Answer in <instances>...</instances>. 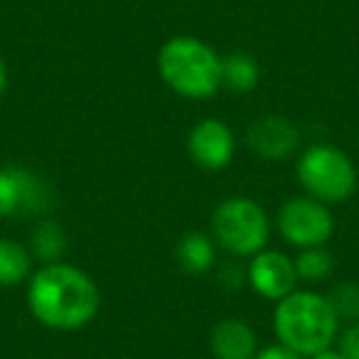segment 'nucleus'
I'll return each instance as SVG.
<instances>
[{
    "label": "nucleus",
    "mask_w": 359,
    "mask_h": 359,
    "mask_svg": "<svg viewBox=\"0 0 359 359\" xmlns=\"http://www.w3.org/2000/svg\"><path fill=\"white\" fill-rule=\"evenodd\" d=\"M295 273L298 280L303 283H323L332 276L334 259L325 246H310V249H300V254L293 259Z\"/></svg>",
    "instance_id": "dca6fc26"
},
{
    "label": "nucleus",
    "mask_w": 359,
    "mask_h": 359,
    "mask_svg": "<svg viewBox=\"0 0 359 359\" xmlns=\"http://www.w3.org/2000/svg\"><path fill=\"white\" fill-rule=\"evenodd\" d=\"M32 254L15 239L0 236V288H13L30 278Z\"/></svg>",
    "instance_id": "4468645a"
},
{
    "label": "nucleus",
    "mask_w": 359,
    "mask_h": 359,
    "mask_svg": "<svg viewBox=\"0 0 359 359\" xmlns=\"http://www.w3.org/2000/svg\"><path fill=\"white\" fill-rule=\"evenodd\" d=\"M339 323H359V283H337L327 293Z\"/></svg>",
    "instance_id": "f3484780"
},
{
    "label": "nucleus",
    "mask_w": 359,
    "mask_h": 359,
    "mask_svg": "<svg viewBox=\"0 0 359 359\" xmlns=\"http://www.w3.org/2000/svg\"><path fill=\"white\" fill-rule=\"evenodd\" d=\"M308 359H344V357L337 352V347H327V349H323V352L313 354V357H308Z\"/></svg>",
    "instance_id": "4be33fe9"
},
{
    "label": "nucleus",
    "mask_w": 359,
    "mask_h": 359,
    "mask_svg": "<svg viewBox=\"0 0 359 359\" xmlns=\"http://www.w3.org/2000/svg\"><path fill=\"white\" fill-rule=\"evenodd\" d=\"M175 256L182 271L190 276L210 273L217 264V241L205 231H187L180 236L175 246Z\"/></svg>",
    "instance_id": "f8f14e48"
},
{
    "label": "nucleus",
    "mask_w": 359,
    "mask_h": 359,
    "mask_svg": "<svg viewBox=\"0 0 359 359\" xmlns=\"http://www.w3.org/2000/svg\"><path fill=\"white\" fill-rule=\"evenodd\" d=\"M246 283L261 298L278 303L298 288V273H295L293 259H288L280 251H259L256 256H251L249 266H246Z\"/></svg>",
    "instance_id": "1a4fd4ad"
},
{
    "label": "nucleus",
    "mask_w": 359,
    "mask_h": 359,
    "mask_svg": "<svg viewBox=\"0 0 359 359\" xmlns=\"http://www.w3.org/2000/svg\"><path fill=\"white\" fill-rule=\"evenodd\" d=\"M278 231L295 249L325 246L334 234V217L327 205L308 195L290 197L278 210Z\"/></svg>",
    "instance_id": "423d86ee"
},
{
    "label": "nucleus",
    "mask_w": 359,
    "mask_h": 359,
    "mask_svg": "<svg viewBox=\"0 0 359 359\" xmlns=\"http://www.w3.org/2000/svg\"><path fill=\"white\" fill-rule=\"evenodd\" d=\"M67 251V234L55 219H40L30 234V254L42 264L62 261Z\"/></svg>",
    "instance_id": "2eb2a0df"
},
{
    "label": "nucleus",
    "mask_w": 359,
    "mask_h": 359,
    "mask_svg": "<svg viewBox=\"0 0 359 359\" xmlns=\"http://www.w3.org/2000/svg\"><path fill=\"white\" fill-rule=\"evenodd\" d=\"M219 280H222V283L229 285V288H239V285L246 280V271H241L239 266H234V264H231V266H224V269H222Z\"/></svg>",
    "instance_id": "aec40b11"
},
{
    "label": "nucleus",
    "mask_w": 359,
    "mask_h": 359,
    "mask_svg": "<svg viewBox=\"0 0 359 359\" xmlns=\"http://www.w3.org/2000/svg\"><path fill=\"white\" fill-rule=\"evenodd\" d=\"M8 81H11V76H8V65H6V60L0 57V96L6 94Z\"/></svg>",
    "instance_id": "412c9836"
},
{
    "label": "nucleus",
    "mask_w": 359,
    "mask_h": 359,
    "mask_svg": "<svg viewBox=\"0 0 359 359\" xmlns=\"http://www.w3.org/2000/svg\"><path fill=\"white\" fill-rule=\"evenodd\" d=\"M261 67L251 52H229L222 57V89L234 94H249L259 86Z\"/></svg>",
    "instance_id": "ddd939ff"
},
{
    "label": "nucleus",
    "mask_w": 359,
    "mask_h": 359,
    "mask_svg": "<svg viewBox=\"0 0 359 359\" xmlns=\"http://www.w3.org/2000/svg\"><path fill=\"white\" fill-rule=\"evenodd\" d=\"M334 342H337V352L344 359H359V323H352L344 330H339Z\"/></svg>",
    "instance_id": "a211bd4d"
},
{
    "label": "nucleus",
    "mask_w": 359,
    "mask_h": 359,
    "mask_svg": "<svg viewBox=\"0 0 359 359\" xmlns=\"http://www.w3.org/2000/svg\"><path fill=\"white\" fill-rule=\"evenodd\" d=\"M300 187L305 195L323 205H344L352 200L359 185V172L354 160L337 145L318 143L300 153L295 165Z\"/></svg>",
    "instance_id": "20e7f679"
},
{
    "label": "nucleus",
    "mask_w": 359,
    "mask_h": 359,
    "mask_svg": "<svg viewBox=\"0 0 359 359\" xmlns=\"http://www.w3.org/2000/svg\"><path fill=\"white\" fill-rule=\"evenodd\" d=\"M27 283V308L40 325L60 332H74L96 320L101 290L79 266L55 261L42 264Z\"/></svg>",
    "instance_id": "f257e3e1"
},
{
    "label": "nucleus",
    "mask_w": 359,
    "mask_h": 359,
    "mask_svg": "<svg viewBox=\"0 0 359 359\" xmlns=\"http://www.w3.org/2000/svg\"><path fill=\"white\" fill-rule=\"evenodd\" d=\"M212 236L217 246L236 259H251L266 249L271 239V219L251 197H226L212 212Z\"/></svg>",
    "instance_id": "39448f33"
},
{
    "label": "nucleus",
    "mask_w": 359,
    "mask_h": 359,
    "mask_svg": "<svg viewBox=\"0 0 359 359\" xmlns=\"http://www.w3.org/2000/svg\"><path fill=\"white\" fill-rule=\"evenodd\" d=\"M210 349L215 359H254L259 352V337L241 318H224L212 327Z\"/></svg>",
    "instance_id": "9b49d317"
},
{
    "label": "nucleus",
    "mask_w": 359,
    "mask_h": 359,
    "mask_svg": "<svg viewBox=\"0 0 359 359\" xmlns=\"http://www.w3.org/2000/svg\"><path fill=\"white\" fill-rule=\"evenodd\" d=\"M339 320L330 305L327 295L315 290L295 288L290 295L276 303L273 332L278 342L295 349L305 359L332 347L339 334Z\"/></svg>",
    "instance_id": "7ed1b4c3"
},
{
    "label": "nucleus",
    "mask_w": 359,
    "mask_h": 359,
    "mask_svg": "<svg viewBox=\"0 0 359 359\" xmlns=\"http://www.w3.org/2000/svg\"><path fill=\"white\" fill-rule=\"evenodd\" d=\"M158 74L182 99H212L222 89V57L195 35H175L158 52Z\"/></svg>",
    "instance_id": "f03ea898"
},
{
    "label": "nucleus",
    "mask_w": 359,
    "mask_h": 359,
    "mask_svg": "<svg viewBox=\"0 0 359 359\" xmlns=\"http://www.w3.org/2000/svg\"><path fill=\"white\" fill-rule=\"evenodd\" d=\"M187 153L202 170H224L236 155L234 130L219 118H202L187 133Z\"/></svg>",
    "instance_id": "6e6552de"
},
{
    "label": "nucleus",
    "mask_w": 359,
    "mask_h": 359,
    "mask_svg": "<svg viewBox=\"0 0 359 359\" xmlns=\"http://www.w3.org/2000/svg\"><path fill=\"white\" fill-rule=\"evenodd\" d=\"M52 207V190L42 175L20 165L0 170V219L18 215H42Z\"/></svg>",
    "instance_id": "0eeeda50"
},
{
    "label": "nucleus",
    "mask_w": 359,
    "mask_h": 359,
    "mask_svg": "<svg viewBox=\"0 0 359 359\" xmlns=\"http://www.w3.org/2000/svg\"><path fill=\"white\" fill-rule=\"evenodd\" d=\"M246 145L269 163H280L300 148V130L288 116L266 114L246 128Z\"/></svg>",
    "instance_id": "9d476101"
},
{
    "label": "nucleus",
    "mask_w": 359,
    "mask_h": 359,
    "mask_svg": "<svg viewBox=\"0 0 359 359\" xmlns=\"http://www.w3.org/2000/svg\"><path fill=\"white\" fill-rule=\"evenodd\" d=\"M254 359H305V357L295 352V349L285 347L283 342H276V344H269V347H259Z\"/></svg>",
    "instance_id": "6ab92c4d"
}]
</instances>
